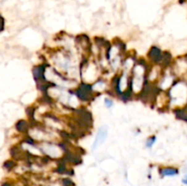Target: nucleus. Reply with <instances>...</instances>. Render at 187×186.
Segmentation results:
<instances>
[{
  "label": "nucleus",
  "mask_w": 187,
  "mask_h": 186,
  "mask_svg": "<svg viewBox=\"0 0 187 186\" xmlns=\"http://www.w3.org/2000/svg\"><path fill=\"white\" fill-rule=\"evenodd\" d=\"M74 93L79 99V101L82 102L91 101L95 94L92 89V85L87 82L81 83L74 90Z\"/></svg>",
  "instance_id": "obj_1"
},
{
  "label": "nucleus",
  "mask_w": 187,
  "mask_h": 186,
  "mask_svg": "<svg viewBox=\"0 0 187 186\" xmlns=\"http://www.w3.org/2000/svg\"><path fill=\"white\" fill-rule=\"evenodd\" d=\"M108 134H109V128L106 125L101 126L98 129V130H97L95 139H94L93 143L91 145V150L92 151L97 150V149H99L102 145L104 143H105V141L107 140Z\"/></svg>",
  "instance_id": "obj_2"
},
{
  "label": "nucleus",
  "mask_w": 187,
  "mask_h": 186,
  "mask_svg": "<svg viewBox=\"0 0 187 186\" xmlns=\"http://www.w3.org/2000/svg\"><path fill=\"white\" fill-rule=\"evenodd\" d=\"M149 58L152 60V61L153 62L154 64L161 65L160 63H162L164 55H163V53H162V51H161L160 48H158L157 47H152V48L150 49Z\"/></svg>",
  "instance_id": "obj_3"
},
{
  "label": "nucleus",
  "mask_w": 187,
  "mask_h": 186,
  "mask_svg": "<svg viewBox=\"0 0 187 186\" xmlns=\"http://www.w3.org/2000/svg\"><path fill=\"white\" fill-rule=\"evenodd\" d=\"M159 173L162 177H169V176H175L179 173L177 168L174 167H162L159 169Z\"/></svg>",
  "instance_id": "obj_4"
},
{
  "label": "nucleus",
  "mask_w": 187,
  "mask_h": 186,
  "mask_svg": "<svg viewBox=\"0 0 187 186\" xmlns=\"http://www.w3.org/2000/svg\"><path fill=\"white\" fill-rule=\"evenodd\" d=\"M155 143H156V136L152 135V136H150V137H148L146 139L145 147L147 149H151V148L153 147V145L155 144Z\"/></svg>",
  "instance_id": "obj_5"
},
{
  "label": "nucleus",
  "mask_w": 187,
  "mask_h": 186,
  "mask_svg": "<svg viewBox=\"0 0 187 186\" xmlns=\"http://www.w3.org/2000/svg\"><path fill=\"white\" fill-rule=\"evenodd\" d=\"M17 129L19 130V131H27L28 130V126L27 123L24 121H20L17 123Z\"/></svg>",
  "instance_id": "obj_6"
},
{
  "label": "nucleus",
  "mask_w": 187,
  "mask_h": 186,
  "mask_svg": "<svg viewBox=\"0 0 187 186\" xmlns=\"http://www.w3.org/2000/svg\"><path fill=\"white\" fill-rule=\"evenodd\" d=\"M63 186H74V183L69 178H64L62 180Z\"/></svg>",
  "instance_id": "obj_7"
},
{
  "label": "nucleus",
  "mask_w": 187,
  "mask_h": 186,
  "mask_svg": "<svg viewBox=\"0 0 187 186\" xmlns=\"http://www.w3.org/2000/svg\"><path fill=\"white\" fill-rule=\"evenodd\" d=\"M113 104H114V102H113V101L111 100V99H110V98H106L105 100H104V105L107 107V108H111L112 106H113Z\"/></svg>",
  "instance_id": "obj_8"
},
{
  "label": "nucleus",
  "mask_w": 187,
  "mask_h": 186,
  "mask_svg": "<svg viewBox=\"0 0 187 186\" xmlns=\"http://www.w3.org/2000/svg\"><path fill=\"white\" fill-rule=\"evenodd\" d=\"M4 166H5L6 169H11V168H13V167L15 166V163L12 162V161H7V162L5 163Z\"/></svg>",
  "instance_id": "obj_9"
},
{
  "label": "nucleus",
  "mask_w": 187,
  "mask_h": 186,
  "mask_svg": "<svg viewBox=\"0 0 187 186\" xmlns=\"http://www.w3.org/2000/svg\"><path fill=\"white\" fill-rule=\"evenodd\" d=\"M182 182H183V184H184L187 185V175H185V176L184 177V179L182 180Z\"/></svg>",
  "instance_id": "obj_10"
},
{
  "label": "nucleus",
  "mask_w": 187,
  "mask_h": 186,
  "mask_svg": "<svg viewBox=\"0 0 187 186\" xmlns=\"http://www.w3.org/2000/svg\"><path fill=\"white\" fill-rule=\"evenodd\" d=\"M2 186H12V185H10L9 184H4Z\"/></svg>",
  "instance_id": "obj_11"
}]
</instances>
